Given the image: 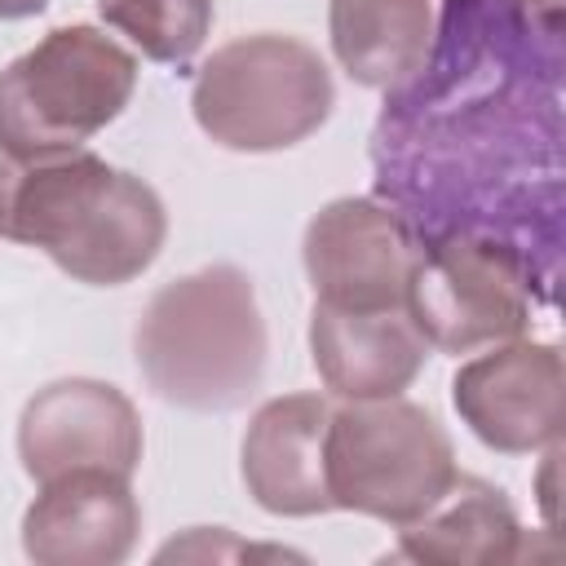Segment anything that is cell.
Returning a JSON list of instances; mask_svg holds the SVG:
<instances>
[{"mask_svg": "<svg viewBox=\"0 0 566 566\" xmlns=\"http://www.w3.org/2000/svg\"><path fill=\"white\" fill-rule=\"evenodd\" d=\"M376 195L424 243L491 234L553 287L562 243V27L513 0H442L420 71L385 93Z\"/></svg>", "mask_w": 566, "mask_h": 566, "instance_id": "obj_1", "label": "cell"}, {"mask_svg": "<svg viewBox=\"0 0 566 566\" xmlns=\"http://www.w3.org/2000/svg\"><path fill=\"white\" fill-rule=\"evenodd\" d=\"M0 239L40 248L75 283L119 287L164 252L168 212L155 186L93 150L0 155Z\"/></svg>", "mask_w": 566, "mask_h": 566, "instance_id": "obj_2", "label": "cell"}, {"mask_svg": "<svg viewBox=\"0 0 566 566\" xmlns=\"http://www.w3.org/2000/svg\"><path fill=\"white\" fill-rule=\"evenodd\" d=\"M133 358L155 398L181 411L243 407L270 358L252 279L217 261L164 283L133 327Z\"/></svg>", "mask_w": 566, "mask_h": 566, "instance_id": "obj_3", "label": "cell"}, {"mask_svg": "<svg viewBox=\"0 0 566 566\" xmlns=\"http://www.w3.org/2000/svg\"><path fill=\"white\" fill-rule=\"evenodd\" d=\"M137 88V57L97 27H53L0 71V155L40 159L84 150L124 115Z\"/></svg>", "mask_w": 566, "mask_h": 566, "instance_id": "obj_4", "label": "cell"}, {"mask_svg": "<svg viewBox=\"0 0 566 566\" xmlns=\"http://www.w3.org/2000/svg\"><path fill=\"white\" fill-rule=\"evenodd\" d=\"M332 71L296 35H239L199 66L190 88L195 124L226 150L265 155L318 133L332 115Z\"/></svg>", "mask_w": 566, "mask_h": 566, "instance_id": "obj_5", "label": "cell"}, {"mask_svg": "<svg viewBox=\"0 0 566 566\" xmlns=\"http://www.w3.org/2000/svg\"><path fill=\"white\" fill-rule=\"evenodd\" d=\"M455 447L433 411L407 398H345L327 420L332 509L389 526L424 517L455 482Z\"/></svg>", "mask_w": 566, "mask_h": 566, "instance_id": "obj_6", "label": "cell"}, {"mask_svg": "<svg viewBox=\"0 0 566 566\" xmlns=\"http://www.w3.org/2000/svg\"><path fill=\"white\" fill-rule=\"evenodd\" d=\"M535 287L544 301L553 296V287L513 243L491 234H442L420 248L407 314L429 349L473 354L526 332Z\"/></svg>", "mask_w": 566, "mask_h": 566, "instance_id": "obj_7", "label": "cell"}, {"mask_svg": "<svg viewBox=\"0 0 566 566\" xmlns=\"http://www.w3.org/2000/svg\"><path fill=\"white\" fill-rule=\"evenodd\" d=\"M301 256L323 305L389 310L407 305V287L420 265V239L385 199L345 195L314 212Z\"/></svg>", "mask_w": 566, "mask_h": 566, "instance_id": "obj_8", "label": "cell"}, {"mask_svg": "<svg viewBox=\"0 0 566 566\" xmlns=\"http://www.w3.org/2000/svg\"><path fill=\"white\" fill-rule=\"evenodd\" d=\"M142 416L128 394L88 376H66L35 389L18 416V460L35 486L80 469L133 478L142 464Z\"/></svg>", "mask_w": 566, "mask_h": 566, "instance_id": "obj_9", "label": "cell"}, {"mask_svg": "<svg viewBox=\"0 0 566 566\" xmlns=\"http://www.w3.org/2000/svg\"><path fill=\"white\" fill-rule=\"evenodd\" d=\"M566 367L548 340H504L469 358L451 380V402L469 433L504 455H526L562 438Z\"/></svg>", "mask_w": 566, "mask_h": 566, "instance_id": "obj_10", "label": "cell"}, {"mask_svg": "<svg viewBox=\"0 0 566 566\" xmlns=\"http://www.w3.org/2000/svg\"><path fill=\"white\" fill-rule=\"evenodd\" d=\"M142 504L128 478L80 469L40 486L22 513V553L35 566H119L137 548Z\"/></svg>", "mask_w": 566, "mask_h": 566, "instance_id": "obj_11", "label": "cell"}, {"mask_svg": "<svg viewBox=\"0 0 566 566\" xmlns=\"http://www.w3.org/2000/svg\"><path fill=\"white\" fill-rule=\"evenodd\" d=\"M327 420L332 402L318 394H283L256 407L243 433V486L274 517L332 513L327 491Z\"/></svg>", "mask_w": 566, "mask_h": 566, "instance_id": "obj_12", "label": "cell"}, {"mask_svg": "<svg viewBox=\"0 0 566 566\" xmlns=\"http://www.w3.org/2000/svg\"><path fill=\"white\" fill-rule=\"evenodd\" d=\"M310 358L318 380L336 398H394L420 376L429 340L420 336L407 305L336 310L314 301Z\"/></svg>", "mask_w": 566, "mask_h": 566, "instance_id": "obj_13", "label": "cell"}, {"mask_svg": "<svg viewBox=\"0 0 566 566\" xmlns=\"http://www.w3.org/2000/svg\"><path fill=\"white\" fill-rule=\"evenodd\" d=\"M402 562H433V566H500L522 557V522L509 495L473 473H455L447 495L416 522L398 526Z\"/></svg>", "mask_w": 566, "mask_h": 566, "instance_id": "obj_14", "label": "cell"}, {"mask_svg": "<svg viewBox=\"0 0 566 566\" xmlns=\"http://www.w3.org/2000/svg\"><path fill=\"white\" fill-rule=\"evenodd\" d=\"M327 35L340 71L363 88L407 84L433 40L429 0H332Z\"/></svg>", "mask_w": 566, "mask_h": 566, "instance_id": "obj_15", "label": "cell"}, {"mask_svg": "<svg viewBox=\"0 0 566 566\" xmlns=\"http://www.w3.org/2000/svg\"><path fill=\"white\" fill-rule=\"evenodd\" d=\"M212 0H97V18L128 35V44L168 66H186L208 31H212Z\"/></svg>", "mask_w": 566, "mask_h": 566, "instance_id": "obj_16", "label": "cell"}, {"mask_svg": "<svg viewBox=\"0 0 566 566\" xmlns=\"http://www.w3.org/2000/svg\"><path fill=\"white\" fill-rule=\"evenodd\" d=\"M49 0H0V22H18V18H35L44 13Z\"/></svg>", "mask_w": 566, "mask_h": 566, "instance_id": "obj_17", "label": "cell"}, {"mask_svg": "<svg viewBox=\"0 0 566 566\" xmlns=\"http://www.w3.org/2000/svg\"><path fill=\"white\" fill-rule=\"evenodd\" d=\"M517 9H526L531 18H539V22H557L562 27V0H513Z\"/></svg>", "mask_w": 566, "mask_h": 566, "instance_id": "obj_18", "label": "cell"}]
</instances>
